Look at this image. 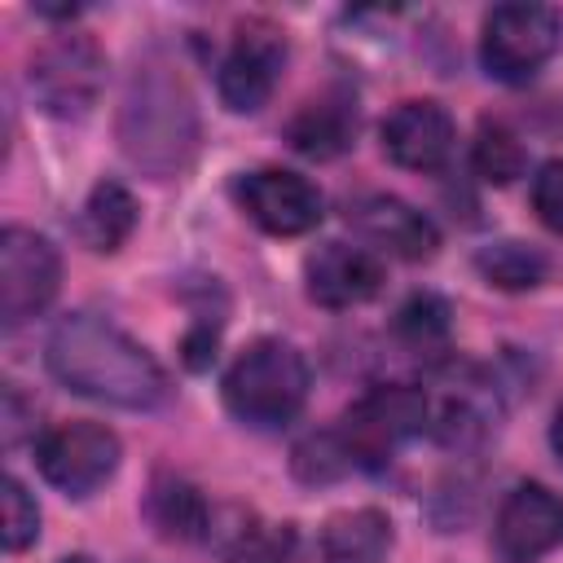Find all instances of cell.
I'll return each instance as SVG.
<instances>
[{"label":"cell","instance_id":"obj_1","mask_svg":"<svg viewBox=\"0 0 563 563\" xmlns=\"http://www.w3.org/2000/svg\"><path fill=\"white\" fill-rule=\"evenodd\" d=\"M44 361L62 387L114 409H154L167 396L163 365L119 325L92 312H70L53 325Z\"/></svg>","mask_w":563,"mask_h":563},{"label":"cell","instance_id":"obj_2","mask_svg":"<svg viewBox=\"0 0 563 563\" xmlns=\"http://www.w3.org/2000/svg\"><path fill=\"white\" fill-rule=\"evenodd\" d=\"M119 145L132 167L150 176H176L198 145V110L176 75V66L158 53L141 57L119 106Z\"/></svg>","mask_w":563,"mask_h":563},{"label":"cell","instance_id":"obj_3","mask_svg":"<svg viewBox=\"0 0 563 563\" xmlns=\"http://www.w3.org/2000/svg\"><path fill=\"white\" fill-rule=\"evenodd\" d=\"M308 400V361L282 339H255L224 374V405L238 422L273 431Z\"/></svg>","mask_w":563,"mask_h":563},{"label":"cell","instance_id":"obj_4","mask_svg":"<svg viewBox=\"0 0 563 563\" xmlns=\"http://www.w3.org/2000/svg\"><path fill=\"white\" fill-rule=\"evenodd\" d=\"M418 431H427V396H422V387L378 383L356 405H347V413H343L334 435H339V444H343L352 466L378 471Z\"/></svg>","mask_w":563,"mask_h":563},{"label":"cell","instance_id":"obj_5","mask_svg":"<svg viewBox=\"0 0 563 563\" xmlns=\"http://www.w3.org/2000/svg\"><path fill=\"white\" fill-rule=\"evenodd\" d=\"M31 97L53 119H84L106 84V53L92 35H53L26 66Z\"/></svg>","mask_w":563,"mask_h":563},{"label":"cell","instance_id":"obj_6","mask_svg":"<svg viewBox=\"0 0 563 563\" xmlns=\"http://www.w3.org/2000/svg\"><path fill=\"white\" fill-rule=\"evenodd\" d=\"M563 18L550 4H497L479 31V62L501 84H528L559 48Z\"/></svg>","mask_w":563,"mask_h":563},{"label":"cell","instance_id":"obj_7","mask_svg":"<svg viewBox=\"0 0 563 563\" xmlns=\"http://www.w3.org/2000/svg\"><path fill=\"white\" fill-rule=\"evenodd\" d=\"M427 396V431L449 449L484 444L497 431V391L475 365H440Z\"/></svg>","mask_w":563,"mask_h":563},{"label":"cell","instance_id":"obj_8","mask_svg":"<svg viewBox=\"0 0 563 563\" xmlns=\"http://www.w3.org/2000/svg\"><path fill=\"white\" fill-rule=\"evenodd\" d=\"M35 462L53 488H62L70 497H88L114 475L119 435L101 422H57L40 435Z\"/></svg>","mask_w":563,"mask_h":563},{"label":"cell","instance_id":"obj_9","mask_svg":"<svg viewBox=\"0 0 563 563\" xmlns=\"http://www.w3.org/2000/svg\"><path fill=\"white\" fill-rule=\"evenodd\" d=\"M62 282V264L48 238H40L35 229H18L9 224L0 233V321L13 330L22 321H31Z\"/></svg>","mask_w":563,"mask_h":563},{"label":"cell","instance_id":"obj_10","mask_svg":"<svg viewBox=\"0 0 563 563\" xmlns=\"http://www.w3.org/2000/svg\"><path fill=\"white\" fill-rule=\"evenodd\" d=\"M282 66H286V40L277 26L268 22H242L224 62H220V101L233 110V114H255L277 79H282Z\"/></svg>","mask_w":563,"mask_h":563},{"label":"cell","instance_id":"obj_11","mask_svg":"<svg viewBox=\"0 0 563 563\" xmlns=\"http://www.w3.org/2000/svg\"><path fill=\"white\" fill-rule=\"evenodd\" d=\"M563 545V497L545 484H515L497 506L493 550L501 563H537Z\"/></svg>","mask_w":563,"mask_h":563},{"label":"cell","instance_id":"obj_12","mask_svg":"<svg viewBox=\"0 0 563 563\" xmlns=\"http://www.w3.org/2000/svg\"><path fill=\"white\" fill-rule=\"evenodd\" d=\"M242 211L273 238H299L321 220V194L308 176L286 167H260L238 180Z\"/></svg>","mask_w":563,"mask_h":563},{"label":"cell","instance_id":"obj_13","mask_svg":"<svg viewBox=\"0 0 563 563\" xmlns=\"http://www.w3.org/2000/svg\"><path fill=\"white\" fill-rule=\"evenodd\" d=\"M383 150L409 172H435L453 150V119L440 101H400L383 119Z\"/></svg>","mask_w":563,"mask_h":563},{"label":"cell","instance_id":"obj_14","mask_svg":"<svg viewBox=\"0 0 563 563\" xmlns=\"http://www.w3.org/2000/svg\"><path fill=\"white\" fill-rule=\"evenodd\" d=\"M352 224L361 229V238H369L374 246H383L396 260H431L440 246V229L431 224V216H422L413 202L396 198V194H369L352 207Z\"/></svg>","mask_w":563,"mask_h":563},{"label":"cell","instance_id":"obj_15","mask_svg":"<svg viewBox=\"0 0 563 563\" xmlns=\"http://www.w3.org/2000/svg\"><path fill=\"white\" fill-rule=\"evenodd\" d=\"M303 282H308V299L321 308H352L365 303L369 295H378L383 286V264L347 242H325L321 251L308 255L303 264Z\"/></svg>","mask_w":563,"mask_h":563},{"label":"cell","instance_id":"obj_16","mask_svg":"<svg viewBox=\"0 0 563 563\" xmlns=\"http://www.w3.org/2000/svg\"><path fill=\"white\" fill-rule=\"evenodd\" d=\"M352 136H356V101L347 92H321L303 101L286 123V141L303 158H339L352 145Z\"/></svg>","mask_w":563,"mask_h":563},{"label":"cell","instance_id":"obj_17","mask_svg":"<svg viewBox=\"0 0 563 563\" xmlns=\"http://www.w3.org/2000/svg\"><path fill=\"white\" fill-rule=\"evenodd\" d=\"M391 523L383 510H339L321 528V563H387Z\"/></svg>","mask_w":563,"mask_h":563},{"label":"cell","instance_id":"obj_18","mask_svg":"<svg viewBox=\"0 0 563 563\" xmlns=\"http://www.w3.org/2000/svg\"><path fill=\"white\" fill-rule=\"evenodd\" d=\"M136 229V198L119 185V180H101L84 211H79V238L97 251V255H110L128 242V233Z\"/></svg>","mask_w":563,"mask_h":563},{"label":"cell","instance_id":"obj_19","mask_svg":"<svg viewBox=\"0 0 563 563\" xmlns=\"http://www.w3.org/2000/svg\"><path fill=\"white\" fill-rule=\"evenodd\" d=\"M475 268L484 273L488 286H501V290H532L541 277H545V255L528 242H493L475 255Z\"/></svg>","mask_w":563,"mask_h":563},{"label":"cell","instance_id":"obj_20","mask_svg":"<svg viewBox=\"0 0 563 563\" xmlns=\"http://www.w3.org/2000/svg\"><path fill=\"white\" fill-rule=\"evenodd\" d=\"M471 163H475V172H479L488 185H510V180L523 172L528 154H523L519 136H515L506 123L484 119L479 132H475V145H471Z\"/></svg>","mask_w":563,"mask_h":563},{"label":"cell","instance_id":"obj_21","mask_svg":"<svg viewBox=\"0 0 563 563\" xmlns=\"http://www.w3.org/2000/svg\"><path fill=\"white\" fill-rule=\"evenodd\" d=\"M150 515L167 537H198L207 528V506L185 479H158L150 493Z\"/></svg>","mask_w":563,"mask_h":563},{"label":"cell","instance_id":"obj_22","mask_svg":"<svg viewBox=\"0 0 563 563\" xmlns=\"http://www.w3.org/2000/svg\"><path fill=\"white\" fill-rule=\"evenodd\" d=\"M396 334H400L409 347L444 343V334H449V303H444L440 295H413V299L396 312Z\"/></svg>","mask_w":563,"mask_h":563},{"label":"cell","instance_id":"obj_23","mask_svg":"<svg viewBox=\"0 0 563 563\" xmlns=\"http://www.w3.org/2000/svg\"><path fill=\"white\" fill-rule=\"evenodd\" d=\"M347 466H352V462H347V453H343V444H339V435H334V431L308 435V440L295 449V475H299V479H308V484L334 479V475H343Z\"/></svg>","mask_w":563,"mask_h":563},{"label":"cell","instance_id":"obj_24","mask_svg":"<svg viewBox=\"0 0 563 563\" xmlns=\"http://www.w3.org/2000/svg\"><path fill=\"white\" fill-rule=\"evenodd\" d=\"M40 537V506L35 497L9 475L4 479V550L18 554Z\"/></svg>","mask_w":563,"mask_h":563},{"label":"cell","instance_id":"obj_25","mask_svg":"<svg viewBox=\"0 0 563 563\" xmlns=\"http://www.w3.org/2000/svg\"><path fill=\"white\" fill-rule=\"evenodd\" d=\"M532 211L545 229L563 233V158H550L532 180Z\"/></svg>","mask_w":563,"mask_h":563},{"label":"cell","instance_id":"obj_26","mask_svg":"<svg viewBox=\"0 0 563 563\" xmlns=\"http://www.w3.org/2000/svg\"><path fill=\"white\" fill-rule=\"evenodd\" d=\"M22 418H26L22 391L9 383V387H4V444H18V440H22V427H26Z\"/></svg>","mask_w":563,"mask_h":563},{"label":"cell","instance_id":"obj_27","mask_svg":"<svg viewBox=\"0 0 563 563\" xmlns=\"http://www.w3.org/2000/svg\"><path fill=\"white\" fill-rule=\"evenodd\" d=\"M550 440H554V453L563 457V405H559V413H554V427H550Z\"/></svg>","mask_w":563,"mask_h":563},{"label":"cell","instance_id":"obj_28","mask_svg":"<svg viewBox=\"0 0 563 563\" xmlns=\"http://www.w3.org/2000/svg\"><path fill=\"white\" fill-rule=\"evenodd\" d=\"M62 563H92V559H84V554H75V559H62Z\"/></svg>","mask_w":563,"mask_h":563}]
</instances>
